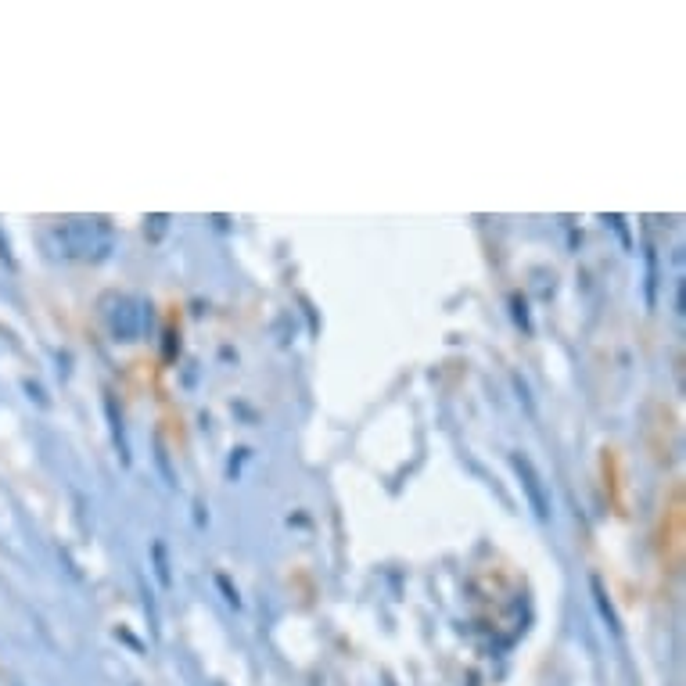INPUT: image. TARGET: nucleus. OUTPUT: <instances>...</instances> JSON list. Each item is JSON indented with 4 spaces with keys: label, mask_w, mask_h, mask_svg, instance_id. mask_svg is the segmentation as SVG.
Returning <instances> with one entry per match:
<instances>
[{
    "label": "nucleus",
    "mask_w": 686,
    "mask_h": 686,
    "mask_svg": "<svg viewBox=\"0 0 686 686\" xmlns=\"http://www.w3.org/2000/svg\"><path fill=\"white\" fill-rule=\"evenodd\" d=\"M511 467L518 471V478H521V489H525V500H528V507H532V514H536L539 521H550V496H546V489H543V478H539V471H536V464L525 457V453H511Z\"/></svg>",
    "instance_id": "nucleus-1"
},
{
    "label": "nucleus",
    "mask_w": 686,
    "mask_h": 686,
    "mask_svg": "<svg viewBox=\"0 0 686 686\" xmlns=\"http://www.w3.org/2000/svg\"><path fill=\"white\" fill-rule=\"evenodd\" d=\"M101 403H105V417H108V428H112L115 449H119V460H123V467H130V464H133L130 439H126L123 410H119V403H115V392H112V388H105V396H101Z\"/></svg>",
    "instance_id": "nucleus-2"
},
{
    "label": "nucleus",
    "mask_w": 686,
    "mask_h": 686,
    "mask_svg": "<svg viewBox=\"0 0 686 686\" xmlns=\"http://www.w3.org/2000/svg\"><path fill=\"white\" fill-rule=\"evenodd\" d=\"M590 590H593V600H597L600 618H604L607 629H611V636H618V640H622V618H618L615 604H611V597H607L604 579H600V575H590Z\"/></svg>",
    "instance_id": "nucleus-3"
},
{
    "label": "nucleus",
    "mask_w": 686,
    "mask_h": 686,
    "mask_svg": "<svg viewBox=\"0 0 686 686\" xmlns=\"http://www.w3.org/2000/svg\"><path fill=\"white\" fill-rule=\"evenodd\" d=\"M130 299H119V313H112V335L115 342H133L137 338V309H130Z\"/></svg>",
    "instance_id": "nucleus-4"
},
{
    "label": "nucleus",
    "mask_w": 686,
    "mask_h": 686,
    "mask_svg": "<svg viewBox=\"0 0 686 686\" xmlns=\"http://www.w3.org/2000/svg\"><path fill=\"white\" fill-rule=\"evenodd\" d=\"M643 263H647V284H643V302L647 309L658 306V248L647 245L643 248Z\"/></svg>",
    "instance_id": "nucleus-5"
},
{
    "label": "nucleus",
    "mask_w": 686,
    "mask_h": 686,
    "mask_svg": "<svg viewBox=\"0 0 686 686\" xmlns=\"http://www.w3.org/2000/svg\"><path fill=\"white\" fill-rule=\"evenodd\" d=\"M151 564H155V579H159L162 590H173V572H169V550L162 539L151 543Z\"/></svg>",
    "instance_id": "nucleus-6"
},
{
    "label": "nucleus",
    "mask_w": 686,
    "mask_h": 686,
    "mask_svg": "<svg viewBox=\"0 0 686 686\" xmlns=\"http://www.w3.org/2000/svg\"><path fill=\"white\" fill-rule=\"evenodd\" d=\"M216 590L223 593V600H227L234 611H241V593H238V586L230 582V575H223V572H216Z\"/></svg>",
    "instance_id": "nucleus-7"
},
{
    "label": "nucleus",
    "mask_w": 686,
    "mask_h": 686,
    "mask_svg": "<svg viewBox=\"0 0 686 686\" xmlns=\"http://www.w3.org/2000/svg\"><path fill=\"white\" fill-rule=\"evenodd\" d=\"M141 597H144V611H148L151 633L159 636V604H155V593H151V586L144 579H141Z\"/></svg>",
    "instance_id": "nucleus-8"
},
{
    "label": "nucleus",
    "mask_w": 686,
    "mask_h": 686,
    "mask_svg": "<svg viewBox=\"0 0 686 686\" xmlns=\"http://www.w3.org/2000/svg\"><path fill=\"white\" fill-rule=\"evenodd\" d=\"M155 464L162 467V478H166V485H173L176 489V475H173V467H169V453H166V442L155 439Z\"/></svg>",
    "instance_id": "nucleus-9"
},
{
    "label": "nucleus",
    "mask_w": 686,
    "mask_h": 686,
    "mask_svg": "<svg viewBox=\"0 0 686 686\" xmlns=\"http://www.w3.org/2000/svg\"><path fill=\"white\" fill-rule=\"evenodd\" d=\"M511 309H514V320H518V324L525 327L528 335H532V320H528V302L521 299V295H511Z\"/></svg>",
    "instance_id": "nucleus-10"
},
{
    "label": "nucleus",
    "mask_w": 686,
    "mask_h": 686,
    "mask_svg": "<svg viewBox=\"0 0 686 686\" xmlns=\"http://www.w3.org/2000/svg\"><path fill=\"white\" fill-rule=\"evenodd\" d=\"M173 352H180V331H173V327H169V331H166V352H162V356H166V360H173Z\"/></svg>",
    "instance_id": "nucleus-11"
},
{
    "label": "nucleus",
    "mask_w": 686,
    "mask_h": 686,
    "mask_svg": "<svg viewBox=\"0 0 686 686\" xmlns=\"http://www.w3.org/2000/svg\"><path fill=\"white\" fill-rule=\"evenodd\" d=\"M607 223L618 230V238L625 241V248H633V241H629V234H625V220H622V216H607Z\"/></svg>",
    "instance_id": "nucleus-12"
},
{
    "label": "nucleus",
    "mask_w": 686,
    "mask_h": 686,
    "mask_svg": "<svg viewBox=\"0 0 686 686\" xmlns=\"http://www.w3.org/2000/svg\"><path fill=\"white\" fill-rule=\"evenodd\" d=\"M26 392H29V399H36L40 406H51V403H47V396H44V388L33 385V381H26Z\"/></svg>",
    "instance_id": "nucleus-13"
}]
</instances>
